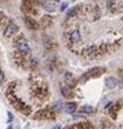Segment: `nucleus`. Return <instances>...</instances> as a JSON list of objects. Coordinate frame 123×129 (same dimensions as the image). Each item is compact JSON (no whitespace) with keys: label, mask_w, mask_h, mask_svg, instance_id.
I'll list each match as a JSON object with an SVG mask.
<instances>
[{"label":"nucleus","mask_w":123,"mask_h":129,"mask_svg":"<svg viewBox=\"0 0 123 129\" xmlns=\"http://www.w3.org/2000/svg\"><path fill=\"white\" fill-rule=\"evenodd\" d=\"M6 129H13V126H12V125H9V126H8Z\"/></svg>","instance_id":"24"},{"label":"nucleus","mask_w":123,"mask_h":129,"mask_svg":"<svg viewBox=\"0 0 123 129\" xmlns=\"http://www.w3.org/2000/svg\"><path fill=\"white\" fill-rule=\"evenodd\" d=\"M18 27L15 25V24H9L8 27H6V29H5V32H4V36L5 37H13L14 34H16L18 33Z\"/></svg>","instance_id":"2"},{"label":"nucleus","mask_w":123,"mask_h":129,"mask_svg":"<svg viewBox=\"0 0 123 129\" xmlns=\"http://www.w3.org/2000/svg\"><path fill=\"white\" fill-rule=\"evenodd\" d=\"M106 85H107L109 89L116 87V85H117V79H116V77H113V76L107 77V79H106Z\"/></svg>","instance_id":"8"},{"label":"nucleus","mask_w":123,"mask_h":129,"mask_svg":"<svg viewBox=\"0 0 123 129\" xmlns=\"http://www.w3.org/2000/svg\"><path fill=\"white\" fill-rule=\"evenodd\" d=\"M32 3H33V0H24L23 2V9H25V12L28 10V9H30L32 8Z\"/></svg>","instance_id":"11"},{"label":"nucleus","mask_w":123,"mask_h":129,"mask_svg":"<svg viewBox=\"0 0 123 129\" xmlns=\"http://www.w3.org/2000/svg\"><path fill=\"white\" fill-rule=\"evenodd\" d=\"M103 71H104V69H102V67L92 69V70H89L88 72H86V74L80 77V82H86V81H87L88 79H90V77H97V76H99Z\"/></svg>","instance_id":"1"},{"label":"nucleus","mask_w":123,"mask_h":129,"mask_svg":"<svg viewBox=\"0 0 123 129\" xmlns=\"http://www.w3.org/2000/svg\"><path fill=\"white\" fill-rule=\"evenodd\" d=\"M8 118H9V123L13 120V115H12V113L10 111H8Z\"/></svg>","instance_id":"20"},{"label":"nucleus","mask_w":123,"mask_h":129,"mask_svg":"<svg viewBox=\"0 0 123 129\" xmlns=\"http://www.w3.org/2000/svg\"><path fill=\"white\" fill-rule=\"evenodd\" d=\"M68 129H70V128H68Z\"/></svg>","instance_id":"27"},{"label":"nucleus","mask_w":123,"mask_h":129,"mask_svg":"<svg viewBox=\"0 0 123 129\" xmlns=\"http://www.w3.org/2000/svg\"><path fill=\"white\" fill-rule=\"evenodd\" d=\"M62 108H63V104H62V101H58V103L53 106V109H54L55 111H60V110H62Z\"/></svg>","instance_id":"17"},{"label":"nucleus","mask_w":123,"mask_h":129,"mask_svg":"<svg viewBox=\"0 0 123 129\" xmlns=\"http://www.w3.org/2000/svg\"><path fill=\"white\" fill-rule=\"evenodd\" d=\"M18 41H19V44H18L19 52H20L22 54H26V53L30 51L29 46H28V44H26V42H24L23 39H18Z\"/></svg>","instance_id":"4"},{"label":"nucleus","mask_w":123,"mask_h":129,"mask_svg":"<svg viewBox=\"0 0 123 129\" xmlns=\"http://www.w3.org/2000/svg\"><path fill=\"white\" fill-rule=\"evenodd\" d=\"M82 111L86 113V114H90V113H93V108H92L90 105H84V106L82 108Z\"/></svg>","instance_id":"14"},{"label":"nucleus","mask_w":123,"mask_h":129,"mask_svg":"<svg viewBox=\"0 0 123 129\" xmlns=\"http://www.w3.org/2000/svg\"><path fill=\"white\" fill-rule=\"evenodd\" d=\"M80 38H82V37H80V32L77 30V29L73 30V32L70 33V37H69V39H70L73 43H78V42L80 41Z\"/></svg>","instance_id":"7"},{"label":"nucleus","mask_w":123,"mask_h":129,"mask_svg":"<svg viewBox=\"0 0 123 129\" xmlns=\"http://www.w3.org/2000/svg\"><path fill=\"white\" fill-rule=\"evenodd\" d=\"M36 66H38V59H36V58L30 59V67H32V69H35Z\"/></svg>","instance_id":"18"},{"label":"nucleus","mask_w":123,"mask_h":129,"mask_svg":"<svg viewBox=\"0 0 123 129\" xmlns=\"http://www.w3.org/2000/svg\"><path fill=\"white\" fill-rule=\"evenodd\" d=\"M35 118H42V119H54V115L52 111L49 110H42V111H38L35 114Z\"/></svg>","instance_id":"3"},{"label":"nucleus","mask_w":123,"mask_h":129,"mask_svg":"<svg viewBox=\"0 0 123 129\" xmlns=\"http://www.w3.org/2000/svg\"><path fill=\"white\" fill-rule=\"evenodd\" d=\"M64 81H66V84H67V86H74L76 85V80H74V77H73V75L70 74V72H67L66 74V77H64Z\"/></svg>","instance_id":"6"},{"label":"nucleus","mask_w":123,"mask_h":129,"mask_svg":"<svg viewBox=\"0 0 123 129\" xmlns=\"http://www.w3.org/2000/svg\"><path fill=\"white\" fill-rule=\"evenodd\" d=\"M78 128L89 129V128H92V125H90V123H88V121H82V123H78Z\"/></svg>","instance_id":"12"},{"label":"nucleus","mask_w":123,"mask_h":129,"mask_svg":"<svg viewBox=\"0 0 123 129\" xmlns=\"http://www.w3.org/2000/svg\"><path fill=\"white\" fill-rule=\"evenodd\" d=\"M3 80H4V76H3V74H0V84L3 82Z\"/></svg>","instance_id":"21"},{"label":"nucleus","mask_w":123,"mask_h":129,"mask_svg":"<svg viewBox=\"0 0 123 129\" xmlns=\"http://www.w3.org/2000/svg\"><path fill=\"white\" fill-rule=\"evenodd\" d=\"M54 2H59V0H54Z\"/></svg>","instance_id":"26"},{"label":"nucleus","mask_w":123,"mask_h":129,"mask_svg":"<svg viewBox=\"0 0 123 129\" xmlns=\"http://www.w3.org/2000/svg\"><path fill=\"white\" fill-rule=\"evenodd\" d=\"M77 10H78V7H74V8H70V9H68V12H67V17L69 18V17H73V15H76Z\"/></svg>","instance_id":"13"},{"label":"nucleus","mask_w":123,"mask_h":129,"mask_svg":"<svg viewBox=\"0 0 123 129\" xmlns=\"http://www.w3.org/2000/svg\"><path fill=\"white\" fill-rule=\"evenodd\" d=\"M76 109H77V104L76 103H68L66 105V111L69 113V114H73L76 111Z\"/></svg>","instance_id":"9"},{"label":"nucleus","mask_w":123,"mask_h":129,"mask_svg":"<svg viewBox=\"0 0 123 129\" xmlns=\"http://www.w3.org/2000/svg\"><path fill=\"white\" fill-rule=\"evenodd\" d=\"M36 2H38L39 4H42V5H45V4H46V0H36Z\"/></svg>","instance_id":"19"},{"label":"nucleus","mask_w":123,"mask_h":129,"mask_svg":"<svg viewBox=\"0 0 123 129\" xmlns=\"http://www.w3.org/2000/svg\"><path fill=\"white\" fill-rule=\"evenodd\" d=\"M66 8H67V4H63V5H62V8H60V9H62V10H64Z\"/></svg>","instance_id":"22"},{"label":"nucleus","mask_w":123,"mask_h":129,"mask_svg":"<svg viewBox=\"0 0 123 129\" xmlns=\"http://www.w3.org/2000/svg\"><path fill=\"white\" fill-rule=\"evenodd\" d=\"M45 10L49 12V13H53V12L55 10V7H54L53 4H45Z\"/></svg>","instance_id":"16"},{"label":"nucleus","mask_w":123,"mask_h":129,"mask_svg":"<svg viewBox=\"0 0 123 129\" xmlns=\"http://www.w3.org/2000/svg\"><path fill=\"white\" fill-rule=\"evenodd\" d=\"M53 129H60V125H59V124H56V125H55Z\"/></svg>","instance_id":"23"},{"label":"nucleus","mask_w":123,"mask_h":129,"mask_svg":"<svg viewBox=\"0 0 123 129\" xmlns=\"http://www.w3.org/2000/svg\"><path fill=\"white\" fill-rule=\"evenodd\" d=\"M25 24H26V27H28L29 29H33V30H35V29L39 28L38 23H36L34 19H32V18H25Z\"/></svg>","instance_id":"5"},{"label":"nucleus","mask_w":123,"mask_h":129,"mask_svg":"<svg viewBox=\"0 0 123 129\" xmlns=\"http://www.w3.org/2000/svg\"><path fill=\"white\" fill-rule=\"evenodd\" d=\"M62 94H63V96H66V98H68V96H70V89H69V86H63L62 87Z\"/></svg>","instance_id":"10"},{"label":"nucleus","mask_w":123,"mask_h":129,"mask_svg":"<svg viewBox=\"0 0 123 129\" xmlns=\"http://www.w3.org/2000/svg\"><path fill=\"white\" fill-rule=\"evenodd\" d=\"M52 43H53V39H52L50 37L45 36V37H44V44H45V47H50Z\"/></svg>","instance_id":"15"},{"label":"nucleus","mask_w":123,"mask_h":129,"mask_svg":"<svg viewBox=\"0 0 123 129\" xmlns=\"http://www.w3.org/2000/svg\"><path fill=\"white\" fill-rule=\"evenodd\" d=\"M120 86H123V79H122V84H120Z\"/></svg>","instance_id":"25"}]
</instances>
